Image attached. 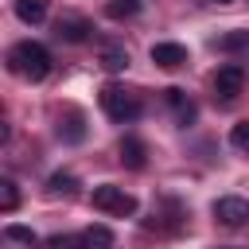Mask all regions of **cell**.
I'll use <instances>...</instances> for the list:
<instances>
[{
  "label": "cell",
  "instance_id": "16",
  "mask_svg": "<svg viewBox=\"0 0 249 249\" xmlns=\"http://www.w3.org/2000/svg\"><path fill=\"white\" fill-rule=\"evenodd\" d=\"M140 12V0H109V16L113 19H128Z\"/></svg>",
  "mask_w": 249,
  "mask_h": 249
},
{
  "label": "cell",
  "instance_id": "5",
  "mask_svg": "<svg viewBox=\"0 0 249 249\" xmlns=\"http://www.w3.org/2000/svg\"><path fill=\"white\" fill-rule=\"evenodd\" d=\"M241 86H245V70H241L237 62L218 66V74H214V93H218L222 101H233V97L241 93Z\"/></svg>",
  "mask_w": 249,
  "mask_h": 249
},
{
  "label": "cell",
  "instance_id": "20",
  "mask_svg": "<svg viewBox=\"0 0 249 249\" xmlns=\"http://www.w3.org/2000/svg\"><path fill=\"white\" fill-rule=\"evenodd\" d=\"M245 43H249V31H233V35H222V39H218L222 51H237V47H245Z\"/></svg>",
  "mask_w": 249,
  "mask_h": 249
},
{
  "label": "cell",
  "instance_id": "19",
  "mask_svg": "<svg viewBox=\"0 0 249 249\" xmlns=\"http://www.w3.org/2000/svg\"><path fill=\"white\" fill-rule=\"evenodd\" d=\"M230 144H233V148H241V152H249V121H237V124H233Z\"/></svg>",
  "mask_w": 249,
  "mask_h": 249
},
{
  "label": "cell",
  "instance_id": "15",
  "mask_svg": "<svg viewBox=\"0 0 249 249\" xmlns=\"http://www.w3.org/2000/svg\"><path fill=\"white\" fill-rule=\"evenodd\" d=\"M0 206H4V214H12L19 206V191H16L12 179H0Z\"/></svg>",
  "mask_w": 249,
  "mask_h": 249
},
{
  "label": "cell",
  "instance_id": "1",
  "mask_svg": "<svg viewBox=\"0 0 249 249\" xmlns=\"http://www.w3.org/2000/svg\"><path fill=\"white\" fill-rule=\"evenodd\" d=\"M8 70L27 78V82H43L51 74V51L43 43H35V39H23V43H16L8 51Z\"/></svg>",
  "mask_w": 249,
  "mask_h": 249
},
{
  "label": "cell",
  "instance_id": "12",
  "mask_svg": "<svg viewBox=\"0 0 249 249\" xmlns=\"http://www.w3.org/2000/svg\"><path fill=\"white\" fill-rule=\"evenodd\" d=\"M16 16L35 27V23L47 19V0H16Z\"/></svg>",
  "mask_w": 249,
  "mask_h": 249
},
{
  "label": "cell",
  "instance_id": "10",
  "mask_svg": "<svg viewBox=\"0 0 249 249\" xmlns=\"http://www.w3.org/2000/svg\"><path fill=\"white\" fill-rule=\"evenodd\" d=\"M78 241H82V249H113V230L109 226H86L78 233Z\"/></svg>",
  "mask_w": 249,
  "mask_h": 249
},
{
  "label": "cell",
  "instance_id": "6",
  "mask_svg": "<svg viewBox=\"0 0 249 249\" xmlns=\"http://www.w3.org/2000/svg\"><path fill=\"white\" fill-rule=\"evenodd\" d=\"M152 62L163 66V70H179V66H187V47L183 43H156L152 47Z\"/></svg>",
  "mask_w": 249,
  "mask_h": 249
},
{
  "label": "cell",
  "instance_id": "2",
  "mask_svg": "<svg viewBox=\"0 0 249 249\" xmlns=\"http://www.w3.org/2000/svg\"><path fill=\"white\" fill-rule=\"evenodd\" d=\"M101 109H105V117L117 121V124H128V121H136V117L144 113L140 97L128 93L124 86H105V89H101Z\"/></svg>",
  "mask_w": 249,
  "mask_h": 249
},
{
  "label": "cell",
  "instance_id": "8",
  "mask_svg": "<svg viewBox=\"0 0 249 249\" xmlns=\"http://www.w3.org/2000/svg\"><path fill=\"white\" fill-rule=\"evenodd\" d=\"M117 152H121V163H124V167H132V171H140V167L148 163V148H144V140H140V136H124Z\"/></svg>",
  "mask_w": 249,
  "mask_h": 249
},
{
  "label": "cell",
  "instance_id": "18",
  "mask_svg": "<svg viewBox=\"0 0 249 249\" xmlns=\"http://www.w3.org/2000/svg\"><path fill=\"white\" fill-rule=\"evenodd\" d=\"M47 249H82V241H78V233H54V237H47Z\"/></svg>",
  "mask_w": 249,
  "mask_h": 249
},
{
  "label": "cell",
  "instance_id": "14",
  "mask_svg": "<svg viewBox=\"0 0 249 249\" xmlns=\"http://www.w3.org/2000/svg\"><path fill=\"white\" fill-rule=\"evenodd\" d=\"M101 66H105L109 74L124 70V66H128V51H124V47H101Z\"/></svg>",
  "mask_w": 249,
  "mask_h": 249
},
{
  "label": "cell",
  "instance_id": "13",
  "mask_svg": "<svg viewBox=\"0 0 249 249\" xmlns=\"http://www.w3.org/2000/svg\"><path fill=\"white\" fill-rule=\"evenodd\" d=\"M58 136H62V140H70V144L86 140V121H82V113H70L66 121H58Z\"/></svg>",
  "mask_w": 249,
  "mask_h": 249
},
{
  "label": "cell",
  "instance_id": "7",
  "mask_svg": "<svg viewBox=\"0 0 249 249\" xmlns=\"http://www.w3.org/2000/svg\"><path fill=\"white\" fill-rule=\"evenodd\" d=\"M163 97H167V105H171V113H175V121H179V124H191V121L198 117V105L187 97V89L171 86V89H163Z\"/></svg>",
  "mask_w": 249,
  "mask_h": 249
},
{
  "label": "cell",
  "instance_id": "11",
  "mask_svg": "<svg viewBox=\"0 0 249 249\" xmlns=\"http://www.w3.org/2000/svg\"><path fill=\"white\" fill-rule=\"evenodd\" d=\"M47 195H51V198H58V195H62V198H74V195H78V179H74L70 171H54V175L47 179Z\"/></svg>",
  "mask_w": 249,
  "mask_h": 249
},
{
  "label": "cell",
  "instance_id": "9",
  "mask_svg": "<svg viewBox=\"0 0 249 249\" xmlns=\"http://www.w3.org/2000/svg\"><path fill=\"white\" fill-rule=\"evenodd\" d=\"M54 35H58L62 43H86V39H89V23L78 19V16H66V19H58Z\"/></svg>",
  "mask_w": 249,
  "mask_h": 249
},
{
  "label": "cell",
  "instance_id": "21",
  "mask_svg": "<svg viewBox=\"0 0 249 249\" xmlns=\"http://www.w3.org/2000/svg\"><path fill=\"white\" fill-rule=\"evenodd\" d=\"M218 4H230V0H218Z\"/></svg>",
  "mask_w": 249,
  "mask_h": 249
},
{
  "label": "cell",
  "instance_id": "4",
  "mask_svg": "<svg viewBox=\"0 0 249 249\" xmlns=\"http://www.w3.org/2000/svg\"><path fill=\"white\" fill-rule=\"evenodd\" d=\"M214 218L226 230H241V226H249V202L237 198V195H226V198L214 202Z\"/></svg>",
  "mask_w": 249,
  "mask_h": 249
},
{
  "label": "cell",
  "instance_id": "17",
  "mask_svg": "<svg viewBox=\"0 0 249 249\" xmlns=\"http://www.w3.org/2000/svg\"><path fill=\"white\" fill-rule=\"evenodd\" d=\"M4 237H8V241H23V245H35V230H27V226H4Z\"/></svg>",
  "mask_w": 249,
  "mask_h": 249
},
{
  "label": "cell",
  "instance_id": "3",
  "mask_svg": "<svg viewBox=\"0 0 249 249\" xmlns=\"http://www.w3.org/2000/svg\"><path fill=\"white\" fill-rule=\"evenodd\" d=\"M89 202H93V210L113 214V218H132V214H136V195H128V191L117 187V183H101V187H93Z\"/></svg>",
  "mask_w": 249,
  "mask_h": 249
}]
</instances>
